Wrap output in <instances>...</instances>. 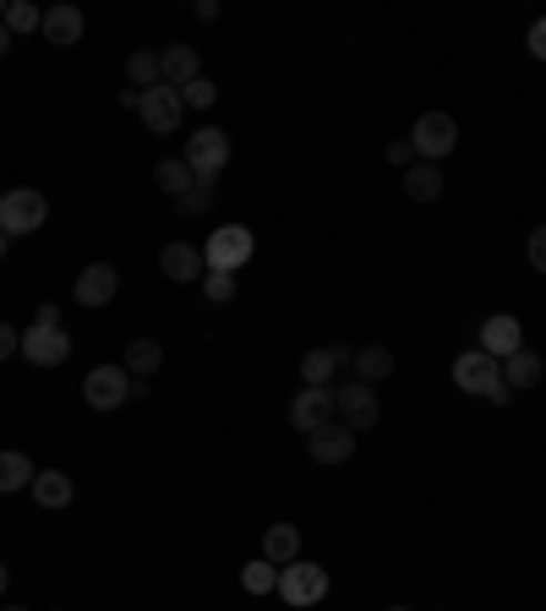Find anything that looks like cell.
Here are the masks:
<instances>
[{"instance_id": "6da1fadb", "label": "cell", "mask_w": 546, "mask_h": 611, "mask_svg": "<svg viewBox=\"0 0 546 611\" xmlns=\"http://www.w3.org/2000/svg\"><path fill=\"white\" fill-rule=\"evenodd\" d=\"M328 590H334V579H328V568H317V562H306V557H295V562H284L279 568V601L295 611H312L328 601Z\"/></svg>"}, {"instance_id": "7a4b0ae2", "label": "cell", "mask_w": 546, "mask_h": 611, "mask_svg": "<svg viewBox=\"0 0 546 611\" xmlns=\"http://www.w3.org/2000/svg\"><path fill=\"white\" fill-rule=\"evenodd\" d=\"M454 388L471 394V399H492V405H508V383H503V360H492L486 349H465L454 360Z\"/></svg>"}, {"instance_id": "3957f363", "label": "cell", "mask_w": 546, "mask_h": 611, "mask_svg": "<svg viewBox=\"0 0 546 611\" xmlns=\"http://www.w3.org/2000/svg\"><path fill=\"white\" fill-rule=\"evenodd\" d=\"M44 218H50V197L33 192V186H17V192L0 197V235L6 241H22V235L44 230Z\"/></svg>"}, {"instance_id": "277c9868", "label": "cell", "mask_w": 546, "mask_h": 611, "mask_svg": "<svg viewBox=\"0 0 546 611\" xmlns=\"http://www.w3.org/2000/svg\"><path fill=\"white\" fill-rule=\"evenodd\" d=\"M252 252H257V241H252L246 224H219V230L203 241L208 273H241L246 263H252Z\"/></svg>"}, {"instance_id": "5b68a950", "label": "cell", "mask_w": 546, "mask_h": 611, "mask_svg": "<svg viewBox=\"0 0 546 611\" xmlns=\"http://www.w3.org/2000/svg\"><path fill=\"white\" fill-rule=\"evenodd\" d=\"M186 164H192L198 181L219 186V175L230 170V132L224 126H198V132L186 136Z\"/></svg>"}, {"instance_id": "8992f818", "label": "cell", "mask_w": 546, "mask_h": 611, "mask_svg": "<svg viewBox=\"0 0 546 611\" xmlns=\"http://www.w3.org/2000/svg\"><path fill=\"white\" fill-rule=\"evenodd\" d=\"M410 147H415V159H426V164L448 159V153L459 147V121H454L448 110H426V115L415 121V132H410Z\"/></svg>"}, {"instance_id": "52a82bcc", "label": "cell", "mask_w": 546, "mask_h": 611, "mask_svg": "<svg viewBox=\"0 0 546 611\" xmlns=\"http://www.w3.org/2000/svg\"><path fill=\"white\" fill-rule=\"evenodd\" d=\"M132 394H136V383L127 366H93V371L82 377V399H88V409H99V415L121 409Z\"/></svg>"}, {"instance_id": "ba28073f", "label": "cell", "mask_w": 546, "mask_h": 611, "mask_svg": "<svg viewBox=\"0 0 546 611\" xmlns=\"http://www.w3.org/2000/svg\"><path fill=\"white\" fill-rule=\"evenodd\" d=\"M377 415H383V405H377V394L366 388V383H340L334 388V420H344L350 431H372L377 426Z\"/></svg>"}, {"instance_id": "9c48e42d", "label": "cell", "mask_w": 546, "mask_h": 611, "mask_svg": "<svg viewBox=\"0 0 546 611\" xmlns=\"http://www.w3.org/2000/svg\"><path fill=\"white\" fill-rule=\"evenodd\" d=\"M136 115H142V126H148L153 136H170V132H181L186 104H181V93H175L170 82H159V88H148V93H142Z\"/></svg>"}, {"instance_id": "30bf717a", "label": "cell", "mask_w": 546, "mask_h": 611, "mask_svg": "<svg viewBox=\"0 0 546 611\" xmlns=\"http://www.w3.org/2000/svg\"><path fill=\"white\" fill-rule=\"evenodd\" d=\"M115 289H121V273H115V263H88V268L77 273V284H71L77 306H88V312H104V306L115 301Z\"/></svg>"}, {"instance_id": "8fae6325", "label": "cell", "mask_w": 546, "mask_h": 611, "mask_svg": "<svg viewBox=\"0 0 546 611\" xmlns=\"http://www.w3.org/2000/svg\"><path fill=\"white\" fill-rule=\"evenodd\" d=\"M355 442H361V431H350L344 420H328V426H317V431L306 437V454H312L317 465H350V459H355Z\"/></svg>"}, {"instance_id": "7c38bea8", "label": "cell", "mask_w": 546, "mask_h": 611, "mask_svg": "<svg viewBox=\"0 0 546 611\" xmlns=\"http://www.w3.org/2000/svg\"><path fill=\"white\" fill-rule=\"evenodd\" d=\"M350 360H355V349H350V344L306 349V355H301V383H306V388H334V377H340Z\"/></svg>"}, {"instance_id": "4fadbf2b", "label": "cell", "mask_w": 546, "mask_h": 611, "mask_svg": "<svg viewBox=\"0 0 546 611\" xmlns=\"http://www.w3.org/2000/svg\"><path fill=\"white\" fill-rule=\"evenodd\" d=\"M159 273H164L170 284H203L208 278L203 246H192V241H170V246L159 252Z\"/></svg>"}, {"instance_id": "5bb4252c", "label": "cell", "mask_w": 546, "mask_h": 611, "mask_svg": "<svg viewBox=\"0 0 546 611\" xmlns=\"http://www.w3.org/2000/svg\"><path fill=\"white\" fill-rule=\"evenodd\" d=\"M334 420V388H301L295 399H290V426L301 431V437H312L317 426H328Z\"/></svg>"}, {"instance_id": "9a60e30c", "label": "cell", "mask_w": 546, "mask_h": 611, "mask_svg": "<svg viewBox=\"0 0 546 611\" xmlns=\"http://www.w3.org/2000/svg\"><path fill=\"white\" fill-rule=\"evenodd\" d=\"M22 360H33V366H67L71 334L67 328H22Z\"/></svg>"}, {"instance_id": "2e32d148", "label": "cell", "mask_w": 546, "mask_h": 611, "mask_svg": "<svg viewBox=\"0 0 546 611\" xmlns=\"http://www.w3.org/2000/svg\"><path fill=\"white\" fill-rule=\"evenodd\" d=\"M481 349H486L492 360H508L514 349H525V328H519V317H508V312L486 317V323H481Z\"/></svg>"}, {"instance_id": "e0dca14e", "label": "cell", "mask_w": 546, "mask_h": 611, "mask_svg": "<svg viewBox=\"0 0 546 611\" xmlns=\"http://www.w3.org/2000/svg\"><path fill=\"white\" fill-rule=\"evenodd\" d=\"M159 71H164V82L181 93L186 82H198V77H203V61H198V50H192V44H164V50H159Z\"/></svg>"}, {"instance_id": "ac0fdd59", "label": "cell", "mask_w": 546, "mask_h": 611, "mask_svg": "<svg viewBox=\"0 0 546 611\" xmlns=\"http://www.w3.org/2000/svg\"><path fill=\"white\" fill-rule=\"evenodd\" d=\"M350 366H355V383L377 388V383H388V377H394V349H388V344H361Z\"/></svg>"}, {"instance_id": "d6986e66", "label": "cell", "mask_w": 546, "mask_h": 611, "mask_svg": "<svg viewBox=\"0 0 546 611\" xmlns=\"http://www.w3.org/2000/svg\"><path fill=\"white\" fill-rule=\"evenodd\" d=\"M546 371V360L536 349H514L508 360H503V383H508V394H525V388H536Z\"/></svg>"}, {"instance_id": "ffe728a7", "label": "cell", "mask_w": 546, "mask_h": 611, "mask_svg": "<svg viewBox=\"0 0 546 611\" xmlns=\"http://www.w3.org/2000/svg\"><path fill=\"white\" fill-rule=\"evenodd\" d=\"M39 33H44V39H50L55 50H71V44L82 39V11H77V6H50V11H44V28H39Z\"/></svg>"}, {"instance_id": "44dd1931", "label": "cell", "mask_w": 546, "mask_h": 611, "mask_svg": "<svg viewBox=\"0 0 546 611\" xmlns=\"http://www.w3.org/2000/svg\"><path fill=\"white\" fill-rule=\"evenodd\" d=\"M405 197L410 203H437V197H443V170L426 164V159H415L405 170Z\"/></svg>"}, {"instance_id": "7402d4cb", "label": "cell", "mask_w": 546, "mask_h": 611, "mask_svg": "<svg viewBox=\"0 0 546 611\" xmlns=\"http://www.w3.org/2000/svg\"><path fill=\"white\" fill-rule=\"evenodd\" d=\"M28 491H33V502H39V508H50V513H55V508H67V502H71V491H77V486H71L67 470H39Z\"/></svg>"}, {"instance_id": "603a6c76", "label": "cell", "mask_w": 546, "mask_h": 611, "mask_svg": "<svg viewBox=\"0 0 546 611\" xmlns=\"http://www.w3.org/2000/svg\"><path fill=\"white\" fill-rule=\"evenodd\" d=\"M121 366L132 371V383H148V377L164 366V344L159 339H132L127 344V355H121Z\"/></svg>"}, {"instance_id": "cb8c5ba5", "label": "cell", "mask_w": 546, "mask_h": 611, "mask_svg": "<svg viewBox=\"0 0 546 611\" xmlns=\"http://www.w3.org/2000/svg\"><path fill=\"white\" fill-rule=\"evenodd\" d=\"M263 557H269L273 568L295 562V557H301V525H269V530H263Z\"/></svg>"}, {"instance_id": "d4e9b609", "label": "cell", "mask_w": 546, "mask_h": 611, "mask_svg": "<svg viewBox=\"0 0 546 611\" xmlns=\"http://www.w3.org/2000/svg\"><path fill=\"white\" fill-rule=\"evenodd\" d=\"M33 459L28 454H17V448H0V497H11V491H28L33 486Z\"/></svg>"}, {"instance_id": "484cf974", "label": "cell", "mask_w": 546, "mask_h": 611, "mask_svg": "<svg viewBox=\"0 0 546 611\" xmlns=\"http://www.w3.org/2000/svg\"><path fill=\"white\" fill-rule=\"evenodd\" d=\"M153 186L170 192V197H186V192L198 186V175H192L186 159H159V164H153Z\"/></svg>"}, {"instance_id": "4316f807", "label": "cell", "mask_w": 546, "mask_h": 611, "mask_svg": "<svg viewBox=\"0 0 546 611\" xmlns=\"http://www.w3.org/2000/svg\"><path fill=\"white\" fill-rule=\"evenodd\" d=\"M0 22H6V33H11V39H22V33H39V28H44V11H39L33 0H11Z\"/></svg>"}, {"instance_id": "83f0119b", "label": "cell", "mask_w": 546, "mask_h": 611, "mask_svg": "<svg viewBox=\"0 0 546 611\" xmlns=\"http://www.w3.org/2000/svg\"><path fill=\"white\" fill-rule=\"evenodd\" d=\"M241 590H246V595H273V590H279V568H273L269 557L246 562V568H241Z\"/></svg>"}, {"instance_id": "f1b7e54d", "label": "cell", "mask_w": 546, "mask_h": 611, "mask_svg": "<svg viewBox=\"0 0 546 611\" xmlns=\"http://www.w3.org/2000/svg\"><path fill=\"white\" fill-rule=\"evenodd\" d=\"M127 82L142 88V93H148V88H159V82H164V71H159V50H136L132 61H127Z\"/></svg>"}, {"instance_id": "f546056e", "label": "cell", "mask_w": 546, "mask_h": 611, "mask_svg": "<svg viewBox=\"0 0 546 611\" xmlns=\"http://www.w3.org/2000/svg\"><path fill=\"white\" fill-rule=\"evenodd\" d=\"M175 207H181V218H203L208 207H213V181H198L186 197H175Z\"/></svg>"}, {"instance_id": "4dcf8cb0", "label": "cell", "mask_w": 546, "mask_h": 611, "mask_svg": "<svg viewBox=\"0 0 546 611\" xmlns=\"http://www.w3.org/2000/svg\"><path fill=\"white\" fill-rule=\"evenodd\" d=\"M181 104H186V110H213V104H219V88H213L208 77H198V82L181 88Z\"/></svg>"}, {"instance_id": "1f68e13d", "label": "cell", "mask_w": 546, "mask_h": 611, "mask_svg": "<svg viewBox=\"0 0 546 611\" xmlns=\"http://www.w3.org/2000/svg\"><path fill=\"white\" fill-rule=\"evenodd\" d=\"M203 295H208V306H230L235 301V273H208Z\"/></svg>"}, {"instance_id": "d6a6232c", "label": "cell", "mask_w": 546, "mask_h": 611, "mask_svg": "<svg viewBox=\"0 0 546 611\" xmlns=\"http://www.w3.org/2000/svg\"><path fill=\"white\" fill-rule=\"evenodd\" d=\"M525 257H530V268H536V273H546V224H536V230H530Z\"/></svg>"}, {"instance_id": "836d02e7", "label": "cell", "mask_w": 546, "mask_h": 611, "mask_svg": "<svg viewBox=\"0 0 546 611\" xmlns=\"http://www.w3.org/2000/svg\"><path fill=\"white\" fill-rule=\"evenodd\" d=\"M11 355H22V328L0 323V360H11Z\"/></svg>"}, {"instance_id": "e575fe53", "label": "cell", "mask_w": 546, "mask_h": 611, "mask_svg": "<svg viewBox=\"0 0 546 611\" xmlns=\"http://www.w3.org/2000/svg\"><path fill=\"white\" fill-rule=\"evenodd\" d=\"M525 44H530V55H536V61H546V17H536V22H530Z\"/></svg>"}, {"instance_id": "d590c367", "label": "cell", "mask_w": 546, "mask_h": 611, "mask_svg": "<svg viewBox=\"0 0 546 611\" xmlns=\"http://www.w3.org/2000/svg\"><path fill=\"white\" fill-rule=\"evenodd\" d=\"M388 164H394V170H410V164H415V147H410V136H405V142H388Z\"/></svg>"}, {"instance_id": "8d00e7d4", "label": "cell", "mask_w": 546, "mask_h": 611, "mask_svg": "<svg viewBox=\"0 0 546 611\" xmlns=\"http://www.w3.org/2000/svg\"><path fill=\"white\" fill-rule=\"evenodd\" d=\"M33 328H61V306H55V301H44V306L33 312Z\"/></svg>"}, {"instance_id": "74e56055", "label": "cell", "mask_w": 546, "mask_h": 611, "mask_svg": "<svg viewBox=\"0 0 546 611\" xmlns=\"http://www.w3.org/2000/svg\"><path fill=\"white\" fill-rule=\"evenodd\" d=\"M11 55V33H6V22H0V61Z\"/></svg>"}, {"instance_id": "f35d334b", "label": "cell", "mask_w": 546, "mask_h": 611, "mask_svg": "<svg viewBox=\"0 0 546 611\" xmlns=\"http://www.w3.org/2000/svg\"><path fill=\"white\" fill-rule=\"evenodd\" d=\"M6 590H11V568L0 562V595H6Z\"/></svg>"}, {"instance_id": "ab89813d", "label": "cell", "mask_w": 546, "mask_h": 611, "mask_svg": "<svg viewBox=\"0 0 546 611\" xmlns=\"http://www.w3.org/2000/svg\"><path fill=\"white\" fill-rule=\"evenodd\" d=\"M6 246H11V241H6V235H0V257H6Z\"/></svg>"}, {"instance_id": "60d3db41", "label": "cell", "mask_w": 546, "mask_h": 611, "mask_svg": "<svg viewBox=\"0 0 546 611\" xmlns=\"http://www.w3.org/2000/svg\"><path fill=\"white\" fill-rule=\"evenodd\" d=\"M383 611H410V607H383Z\"/></svg>"}, {"instance_id": "b9f144b4", "label": "cell", "mask_w": 546, "mask_h": 611, "mask_svg": "<svg viewBox=\"0 0 546 611\" xmlns=\"http://www.w3.org/2000/svg\"><path fill=\"white\" fill-rule=\"evenodd\" d=\"M6 611H28V607H6Z\"/></svg>"}]
</instances>
